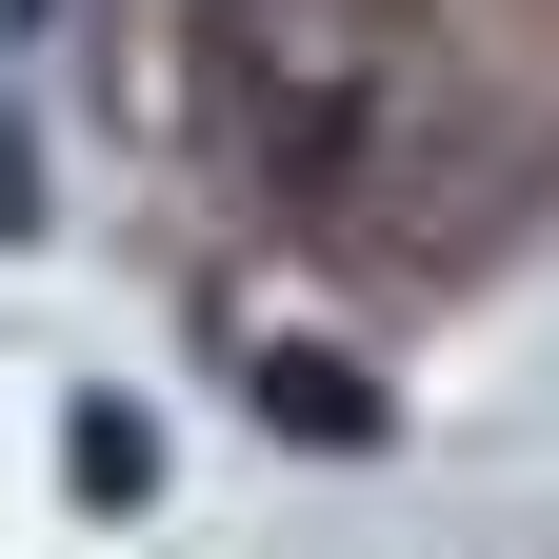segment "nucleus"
<instances>
[{
  "label": "nucleus",
  "mask_w": 559,
  "mask_h": 559,
  "mask_svg": "<svg viewBox=\"0 0 559 559\" xmlns=\"http://www.w3.org/2000/svg\"><path fill=\"white\" fill-rule=\"evenodd\" d=\"M240 400H260L300 460H380V380L340 360V340H240Z\"/></svg>",
  "instance_id": "1"
},
{
  "label": "nucleus",
  "mask_w": 559,
  "mask_h": 559,
  "mask_svg": "<svg viewBox=\"0 0 559 559\" xmlns=\"http://www.w3.org/2000/svg\"><path fill=\"white\" fill-rule=\"evenodd\" d=\"M60 479H81V520H140V500H160V419L81 400V419H60Z\"/></svg>",
  "instance_id": "2"
}]
</instances>
